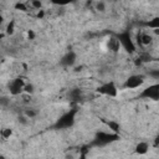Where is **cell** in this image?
<instances>
[{
	"label": "cell",
	"instance_id": "cell-7",
	"mask_svg": "<svg viewBox=\"0 0 159 159\" xmlns=\"http://www.w3.org/2000/svg\"><path fill=\"white\" fill-rule=\"evenodd\" d=\"M1 21H2V17L0 16V25H1Z\"/></svg>",
	"mask_w": 159,
	"mask_h": 159
},
{
	"label": "cell",
	"instance_id": "cell-6",
	"mask_svg": "<svg viewBox=\"0 0 159 159\" xmlns=\"http://www.w3.org/2000/svg\"><path fill=\"white\" fill-rule=\"evenodd\" d=\"M97 9H98L99 11H103V10H104V4H103V2H98V4H97Z\"/></svg>",
	"mask_w": 159,
	"mask_h": 159
},
{
	"label": "cell",
	"instance_id": "cell-2",
	"mask_svg": "<svg viewBox=\"0 0 159 159\" xmlns=\"http://www.w3.org/2000/svg\"><path fill=\"white\" fill-rule=\"evenodd\" d=\"M98 91L102 92L103 94H108V96H116L117 94V88L113 83H106L102 87H99Z\"/></svg>",
	"mask_w": 159,
	"mask_h": 159
},
{
	"label": "cell",
	"instance_id": "cell-1",
	"mask_svg": "<svg viewBox=\"0 0 159 159\" xmlns=\"http://www.w3.org/2000/svg\"><path fill=\"white\" fill-rule=\"evenodd\" d=\"M143 82H144L143 77H140V76H132V77H129V78L127 80L125 87H128V88H132V89H134V88L139 87V86H140V84H142Z\"/></svg>",
	"mask_w": 159,
	"mask_h": 159
},
{
	"label": "cell",
	"instance_id": "cell-3",
	"mask_svg": "<svg viewBox=\"0 0 159 159\" xmlns=\"http://www.w3.org/2000/svg\"><path fill=\"white\" fill-rule=\"evenodd\" d=\"M143 94L147 96V97H150L152 99H157L158 98V86L155 84V86H152V87L147 88Z\"/></svg>",
	"mask_w": 159,
	"mask_h": 159
},
{
	"label": "cell",
	"instance_id": "cell-4",
	"mask_svg": "<svg viewBox=\"0 0 159 159\" xmlns=\"http://www.w3.org/2000/svg\"><path fill=\"white\" fill-rule=\"evenodd\" d=\"M62 62L66 63V65H72V63L75 62V55H73V53H68L67 56L63 57V61H62Z\"/></svg>",
	"mask_w": 159,
	"mask_h": 159
},
{
	"label": "cell",
	"instance_id": "cell-5",
	"mask_svg": "<svg viewBox=\"0 0 159 159\" xmlns=\"http://www.w3.org/2000/svg\"><path fill=\"white\" fill-rule=\"evenodd\" d=\"M147 150H148V144H147V143H140V144L137 147V152H138L139 154H144V153H147Z\"/></svg>",
	"mask_w": 159,
	"mask_h": 159
}]
</instances>
